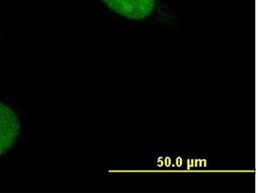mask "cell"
I'll return each instance as SVG.
<instances>
[{
	"label": "cell",
	"mask_w": 258,
	"mask_h": 193,
	"mask_svg": "<svg viewBox=\"0 0 258 193\" xmlns=\"http://www.w3.org/2000/svg\"><path fill=\"white\" fill-rule=\"evenodd\" d=\"M19 118L11 108L0 102V156L14 146L20 136Z\"/></svg>",
	"instance_id": "obj_1"
},
{
	"label": "cell",
	"mask_w": 258,
	"mask_h": 193,
	"mask_svg": "<svg viewBox=\"0 0 258 193\" xmlns=\"http://www.w3.org/2000/svg\"><path fill=\"white\" fill-rule=\"evenodd\" d=\"M114 12L128 19L142 20L149 17L155 8L156 0H102Z\"/></svg>",
	"instance_id": "obj_2"
}]
</instances>
